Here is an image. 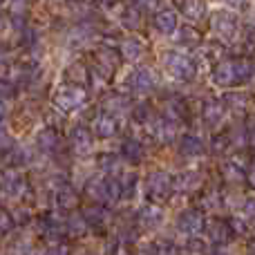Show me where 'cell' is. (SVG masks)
Here are the masks:
<instances>
[{
	"instance_id": "8992f818",
	"label": "cell",
	"mask_w": 255,
	"mask_h": 255,
	"mask_svg": "<svg viewBox=\"0 0 255 255\" xmlns=\"http://www.w3.org/2000/svg\"><path fill=\"white\" fill-rule=\"evenodd\" d=\"M83 101H85V92L81 88H63V90H58V94H56V106L67 112L81 108Z\"/></svg>"
},
{
	"instance_id": "4dcf8cb0",
	"label": "cell",
	"mask_w": 255,
	"mask_h": 255,
	"mask_svg": "<svg viewBox=\"0 0 255 255\" xmlns=\"http://www.w3.org/2000/svg\"><path fill=\"white\" fill-rule=\"evenodd\" d=\"M226 139H229V143H233V145H247V141H249V128L247 126H235L233 130L226 134Z\"/></svg>"
},
{
	"instance_id": "30bf717a",
	"label": "cell",
	"mask_w": 255,
	"mask_h": 255,
	"mask_svg": "<svg viewBox=\"0 0 255 255\" xmlns=\"http://www.w3.org/2000/svg\"><path fill=\"white\" fill-rule=\"evenodd\" d=\"M213 81L222 88L238 83V72H235V61H222L220 65L213 70Z\"/></svg>"
},
{
	"instance_id": "7402d4cb",
	"label": "cell",
	"mask_w": 255,
	"mask_h": 255,
	"mask_svg": "<svg viewBox=\"0 0 255 255\" xmlns=\"http://www.w3.org/2000/svg\"><path fill=\"white\" fill-rule=\"evenodd\" d=\"M83 220L88 222V226H92V229H99V226L106 224L108 213H106V208L99 206V204H90V206L83 208Z\"/></svg>"
},
{
	"instance_id": "c3c4849f",
	"label": "cell",
	"mask_w": 255,
	"mask_h": 255,
	"mask_svg": "<svg viewBox=\"0 0 255 255\" xmlns=\"http://www.w3.org/2000/svg\"><path fill=\"white\" fill-rule=\"evenodd\" d=\"M117 255H130V253H128L126 249H119V253H117Z\"/></svg>"
},
{
	"instance_id": "5bb4252c",
	"label": "cell",
	"mask_w": 255,
	"mask_h": 255,
	"mask_svg": "<svg viewBox=\"0 0 255 255\" xmlns=\"http://www.w3.org/2000/svg\"><path fill=\"white\" fill-rule=\"evenodd\" d=\"M92 130L97 136H101V139H110V136L117 134V121L115 117H110L108 112H101V115L94 117L92 121Z\"/></svg>"
},
{
	"instance_id": "f1b7e54d",
	"label": "cell",
	"mask_w": 255,
	"mask_h": 255,
	"mask_svg": "<svg viewBox=\"0 0 255 255\" xmlns=\"http://www.w3.org/2000/svg\"><path fill=\"white\" fill-rule=\"evenodd\" d=\"M65 231L70 235H74V238L85 235V231H88V222L83 220V215H70L67 222H65Z\"/></svg>"
},
{
	"instance_id": "7c38bea8",
	"label": "cell",
	"mask_w": 255,
	"mask_h": 255,
	"mask_svg": "<svg viewBox=\"0 0 255 255\" xmlns=\"http://www.w3.org/2000/svg\"><path fill=\"white\" fill-rule=\"evenodd\" d=\"M119 54L126 58V61H139V58L145 54V45H143V40H139L136 36H128V38L121 40Z\"/></svg>"
},
{
	"instance_id": "d4e9b609",
	"label": "cell",
	"mask_w": 255,
	"mask_h": 255,
	"mask_svg": "<svg viewBox=\"0 0 255 255\" xmlns=\"http://www.w3.org/2000/svg\"><path fill=\"white\" fill-rule=\"evenodd\" d=\"M106 112L110 117H115V115H124V112L130 108V99L128 97H121V94H112V97H108L106 99Z\"/></svg>"
},
{
	"instance_id": "ee69618b",
	"label": "cell",
	"mask_w": 255,
	"mask_h": 255,
	"mask_svg": "<svg viewBox=\"0 0 255 255\" xmlns=\"http://www.w3.org/2000/svg\"><path fill=\"white\" fill-rule=\"evenodd\" d=\"M247 179H249V186H251V188L255 190V170L249 172V177H247Z\"/></svg>"
},
{
	"instance_id": "9c48e42d",
	"label": "cell",
	"mask_w": 255,
	"mask_h": 255,
	"mask_svg": "<svg viewBox=\"0 0 255 255\" xmlns=\"http://www.w3.org/2000/svg\"><path fill=\"white\" fill-rule=\"evenodd\" d=\"M152 22L161 34H175V31L179 29V18H177L175 9H161V11H157Z\"/></svg>"
},
{
	"instance_id": "7dc6e473",
	"label": "cell",
	"mask_w": 255,
	"mask_h": 255,
	"mask_svg": "<svg viewBox=\"0 0 255 255\" xmlns=\"http://www.w3.org/2000/svg\"><path fill=\"white\" fill-rule=\"evenodd\" d=\"M249 251H251V255H255V240H251V244H249Z\"/></svg>"
},
{
	"instance_id": "f35d334b",
	"label": "cell",
	"mask_w": 255,
	"mask_h": 255,
	"mask_svg": "<svg viewBox=\"0 0 255 255\" xmlns=\"http://www.w3.org/2000/svg\"><path fill=\"white\" fill-rule=\"evenodd\" d=\"M13 226V217L9 215V213L0 211V233H9Z\"/></svg>"
},
{
	"instance_id": "ab89813d",
	"label": "cell",
	"mask_w": 255,
	"mask_h": 255,
	"mask_svg": "<svg viewBox=\"0 0 255 255\" xmlns=\"http://www.w3.org/2000/svg\"><path fill=\"white\" fill-rule=\"evenodd\" d=\"M242 213H244V215H242L244 222H247V220H253V217H255V197H253V199H247V202L242 204Z\"/></svg>"
},
{
	"instance_id": "60d3db41",
	"label": "cell",
	"mask_w": 255,
	"mask_h": 255,
	"mask_svg": "<svg viewBox=\"0 0 255 255\" xmlns=\"http://www.w3.org/2000/svg\"><path fill=\"white\" fill-rule=\"evenodd\" d=\"M139 255H161V249H159L157 244H141Z\"/></svg>"
},
{
	"instance_id": "9a60e30c",
	"label": "cell",
	"mask_w": 255,
	"mask_h": 255,
	"mask_svg": "<svg viewBox=\"0 0 255 255\" xmlns=\"http://www.w3.org/2000/svg\"><path fill=\"white\" fill-rule=\"evenodd\" d=\"M70 141H72V145H74L76 152H81V154H85V152H90V150H92V132H90L85 126L72 128Z\"/></svg>"
},
{
	"instance_id": "277c9868",
	"label": "cell",
	"mask_w": 255,
	"mask_h": 255,
	"mask_svg": "<svg viewBox=\"0 0 255 255\" xmlns=\"http://www.w3.org/2000/svg\"><path fill=\"white\" fill-rule=\"evenodd\" d=\"M211 27H213V34L217 36L220 40L229 43L238 36V18L229 11H217L211 20Z\"/></svg>"
},
{
	"instance_id": "7bdbcfd3",
	"label": "cell",
	"mask_w": 255,
	"mask_h": 255,
	"mask_svg": "<svg viewBox=\"0 0 255 255\" xmlns=\"http://www.w3.org/2000/svg\"><path fill=\"white\" fill-rule=\"evenodd\" d=\"M43 255H65V251H63L61 247H49L47 251H45Z\"/></svg>"
},
{
	"instance_id": "6da1fadb",
	"label": "cell",
	"mask_w": 255,
	"mask_h": 255,
	"mask_svg": "<svg viewBox=\"0 0 255 255\" xmlns=\"http://www.w3.org/2000/svg\"><path fill=\"white\" fill-rule=\"evenodd\" d=\"M85 193L99 206L112 204L121 197V181L112 179V177H97V179H90V184L85 186Z\"/></svg>"
},
{
	"instance_id": "f546056e",
	"label": "cell",
	"mask_w": 255,
	"mask_h": 255,
	"mask_svg": "<svg viewBox=\"0 0 255 255\" xmlns=\"http://www.w3.org/2000/svg\"><path fill=\"white\" fill-rule=\"evenodd\" d=\"M88 76H90V72L85 70L83 63H72V65L67 67V79H70L72 83H76V85H85Z\"/></svg>"
},
{
	"instance_id": "836d02e7",
	"label": "cell",
	"mask_w": 255,
	"mask_h": 255,
	"mask_svg": "<svg viewBox=\"0 0 255 255\" xmlns=\"http://www.w3.org/2000/svg\"><path fill=\"white\" fill-rule=\"evenodd\" d=\"M235 72H238V81H247L253 74V63L247 58H238L235 61Z\"/></svg>"
},
{
	"instance_id": "4fadbf2b",
	"label": "cell",
	"mask_w": 255,
	"mask_h": 255,
	"mask_svg": "<svg viewBox=\"0 0 255 255\" xmlns=\"http://www.w3.org/2000/svg\"><path fill=\"white\" fill-rule=\"evenodd\" d=\"M136 220H139V224L143 226V229H157L159 224L163 222V211L157 206H150V204H145V206L139 208V213H136Z\"/></svg>"
},
{
	"instance_id": "7a4b0ae2",
	"label": "cell",
	"mask_w": 255,
	"mask_h": 255,
	"mask_svg": "<svg viewBox=\"0 0 255 255\" xmlns=\"http://www.w3.org/2000/svg\"><path fill=\"white\" fill-rule=\"evenodd\" d=\"M163 65H166L168 74L175 76V79L181 81H188L195 76V61L193 56L184 52H168L166 58H163Z\"/></svg>"
},
{
	"instance_id": "e575fe53",
	"label": "cell",
	"mask_w": 255,
	"mask_h": 255,
	"mask_svg": "<svg viewBox=\"0 0 255 255\" xmlns=\"http://www.w3.org/2000/svg\"><path fill=\"white\" fill-rule=\"evenodd\" d=\"M206 251H208L206 242L199 238H190L188 244H186V253L188 255H206Z\"/></svg>"
},
{
	"instance_id": "bcb514c9",
	"label": "cell",
	"mask_w": 255,
	"mask_h": 255,
	"mask_svg": "<svg viewBox=\"0 0 255 255\" xmlns=\"http://www.w3.org/2000/svg\"><path fill=\"white\" fill-rule=\"evenodd\" d=\"M211 255H229L226 249H215V251H211Z\"/></svg>"
},
{
	"instance_id": "74e56055",
	"label": "cell",
	"mask_w": 255,
	"mask_h": 255,
	"mask_svg": "<svg viewBox=\"0 0 255 255\" xmlns=\"http://www.w3.org/2000/svg\"><path fill=\"white\" fill-rule=\"evenodd\" d=\"M202 204H204V208H211V211H215L217 208V190H208L206 195H204V199H202Z\"/></svg>"
},
{
	"instance_id": "1f68e13d",
	"label": "cell",
	"mask_w": 255,
	"mask_h": 255,
	"mask_svg": "<svg viewBox=\"0 0 255 255\" xmlns=\"http://www.w3.org/2000/svg\"><path fill=\"white\" fill-rule=\"evenodd\" d=\"M177 43L179 45H186V47H190V45H197L199 43V34L193 29V27H181V29H177Z\"/></svg>"
},
{
	"instance_id": "83f0119b",
	"label": "cell",
	"mask_w": 255,
	"mask_h": 255,
	"mask_svg": "<svg viewBox=\"0 0 255 255\" xmlns=\"http://www.w3.org/2000/svg\"><path fill=\"white\" fill-rule=\"evenodd\" d=\"M247 103H249V99L244 92H229L224 99L226 110H233V112H242L247 108Z\"/></svg>"
},
{
	"instance_id": "d590c367",
	"label": "cell",
	"mask_w": 255,
	"mask_h": 255,
	"mask_svg": "<svg viewBox=\"0 0 255 255\" xmlns=\"http://www.w3.org/2000/svg\"><path fill=\"white\" fill-rule=\"evenodd\" d=\"M152 119H154V115H152V110H150L148 103H141V106H136L134 121H139V124H150Z\"/></svg>"
},
{
	"instance_id": "681fc988",
	"label": "cell",
	"mask_w": 255,
	"mask_h": 255,
	"mask_svg": "<svg viewBox=\"0 0 255 255\" xmlns=\"http://www.w3.org/2000/svg\"><path fill=\"white\" fill-rule=\"evenodd\" d=\"M4 61V52H2V49H0V63H2Z\"/></svg>"
},
{
	"instance_id": "603a6c76",
	"label": "cell",
	"mask_w": 255,
	"mask_h": 255,
	"mask_svg": "<svg viewBox=\"0 0 255 255\" xmlns=\"http://www.w3.org/2000/svg\"><path fill=\"white\" fill-rule=\"evenodd\" d=\"M36 143H38V148L45 150V152H54V150L58 148V143H61V139H58L54 128H43V130L36 134Z\"/></svg>"
},
{
	"instance_id": "2e32d148",
	"label": "cell",
	"mask_w": 255,
	"mask_h": 255,
	"mask_svg": "<svg viewBox=\"0 0 255 255\" xmlns=\"http://www.w3.org/2000/svg\"><path fill=\"white\" fill-rule=\"evenodd\" d=\"M206 229H208V238H211V242L220 244V247L229 242L231 235H233L231 224H229V222H222V220H211Z\"/></svg>"
},
{
	"instance_id": "b9f144b4",
	"label": "cell",
	"mask_w": 255,
	"mask_h": 255,
	"mask_svg": "<svg viewBox=\"0 0 255 255\" xmlns=\"http://www.w3.org/2000/svg\"><path fill=\"white\" fill-rule=\"evenodd\" d=\"M13 255H31L29 247H27V244H18V247L13 249Z\"/></svg>"
},
{
	"instance_id": "e0dca14e",
	"label": "cell",
	"mask_w": 255,
	"mask_h": 255,
	"mask_svg": "<svg viewBox=\"0 0 255 255\" xmlns=\"http://www.w3.org/2000/svg\"><path fill=\"white\" fill-rule=\"evenodd\" d=\"M99 168L103 170V175L108 177H119L124 172V161H121V154H112V152H106L99 157Z\"/></svg>"
},
{
	"instance_id": "8fae6325",
	"label": "cell",
	"mask_w": 255,
	"mask_h": 255,
	"mask_svg": "<svg viewBox=\"0 0 255 255\" xmlns=\"http://www.w3.org/2000/svg\"><path fill=\"white\" fill-rule=\"evenodd\" d=\"M0 188H2V193L11 195V197H18V195L25 193V179L16 170H7L0 175Z\"/></svg>"
},
{
	"instance_id": "ffe728a7",
	"label": "cell",
	"mask_w": 255,
	"mask_h": 255,
	"mask_svg": "<svg viewBox=\"0 0 255 255\" xmlns=\"http://www.w3.org/2000/svg\"><path fill=\"white\" fill-rule=\"evenodd\" d=\"M145 150H143V143L136 139H126L124 143H121V159H126V161L130 163H139L141 159H143Z\"/></svg>"
},
{
	"instance_id": "484cf974",
	"label": "cell",
	"mask_w": 255,
	"mask_h": 255,
	"mask_svg": "<svg viewBox=\"0 0 255 255\" xmlns=\"http://www.w3.org/2000/svg\"><path fill=\"white\" fill-rule=\"evenodd\" d=\"M121 22L128 27V29H136L141 27V9L136 4H128V7L121 9Z\"/></svg>"
},
{
	"instance_id": "8d00e7d4",
	"label": "cell",
	"mask_w": 255,
	"mask_h": 255,
	"mask_svg": "<svg viewBox=\"0 0 255 255\" xmlns=\"http://www.w3.org/2000/svg\"><path fill=\"white\" fill-rule=\"evenodd\" d=\"M13 94H16V83L0 79V97H13Z\"/></svg>"
},
{
	"instance_id": "44dd1931",
	"label": "cell",
	"mask_w": 255,
	"mask_h": 255,
	"mask_svg": "<svg viewBox=\"0 0 255 255\" xmlns=\"http://www.w3.org/2000/svg\"><path fill=\"white\" fill-rule=\"evenodd\" d=\"M179 150H181V154H186V157H199V154H204L206 145H204V141L199 139L197 134H186V136H181Z\"/></svg>"
},
{
	"instance_id": "ac0fdd59",
	"label": "cell",
	"mask_w": 255,
	"mask_h": 255,
	"mask_svg": "<svg viewBox=\"0 0 255 255\" xmlns=\"http://www.w3.org/2000/svg\"><path fill=\"white\" fill-rule=\"evenodd\" d=\"M152 132H154V136H157L161 143H172L175 136H177V124L172 119H168V117H161L159 124H154Z\"/></svg>"
},
{
	"instance_id": "cb8c5ba5",
	"label": "cell",
	"mask_w": 255,
	"mask_h": 255,
	"mask_svg": "<svg viewBox=\"0 0 255 255\" xmlns=\"http://www.w3.org/2000/svg\"><path fill=\"white\" fill-rule=\"evenodd\" d=\"M199 184H202V175H199L197 170H188L175 179V186L181 193H193V190H197Z\"/></svg>"
},
{
	"instance_id": "52a82bcc",
	"label": "cell",
	"mask_w": 255,
	"mask_h": 255,
	"mask_svg": "<svg viewBox=\"0 0 255 255\" xmlns=\"http://www.w3.org/2000/svg\"><path fill=\"white\" fill-rule=\"evenodd\" d=\"M128 85H130V90L136 94H148L150 90L154 88V74L148 70V67H139V70H134L130 74Z\"/></svg>"
},
{
	"instance_id": "ba28073f",
	"label": "cell",
	"mask_w": 255,
	"mask_h": 255,
	"mask_svg": "<svg viewBox=\"0 0 255 255\" xmlns=\"http://www.w3.org/2000/svg\"><path fill=\"white\" fill-rule=\"evenodd\" d=\"M202 117H204V124H206L208 128L222 126L224 119H226V106L222 101H217V99H211V101L204 103Z\"/></svg>"
},
{
	"instance_id": "5b68a950",
	"label": "cell",
	"mask_w": 255,
	"mask_h": 255,
	"mask_svg": "<svg viewBox=\"0 0 255 255\" xmlns=\"http://www.w3.org/2000/svg\"><path fill=\"white\" fill-rule=\"evenodd\" d=\"M177 226L188 238H197V233H202V229H204V217L197 208H186L179 215V220H177Z\"/></svg>"
},
{
	"instance_id": "4316f807",
	"label": "cell",
	"mask_w": 255,
	"mask_h": 255,
	"mask_svg": "<svg viewBox=\"0 0 255 255\" xmlns=\"http://www.w3.org/2000/svg\"><path fill=\"white\" fill-rule=\"evenodd\" d=\"M76 202H79V199H76V193L72 188H67V186H63V188L56 193V204L61 211H72V208L76 206Z\"/></svg>"
},
{
	"instance_id": "3957f363",
	"label": "cell",
	"mask_w": 255,
	"mask_h": 255,
	"mask_svg": "<svg viewBox=\"0 0 255 255\" xmlns=\"http://www.w3.org/2000/svg\"><path fill=\"white\" fill-rule=\"evenodd\" d=\"M172 188H175V179H172V175H168L163 170L150 172V177L145 179V195L150 199H168Z\"/></svg>"
},
{
	"instance_id": "f6af8a7d",
	"label": "cell",
	"mask_w": 255,
	"mask_h": 255,
	"mask_svg": "<svg viewBox=\"0 0 255 255\" xmlns=\"http://www.w3.org/2000/svg\"><path fill=\"white\" fill-rule=\"evenodd\" d=\"M4 115H7V108H4L2 99H0V121H2V119H4Z\"/></svg>"
},
{
	"instance_id": "d6986e66",
	"label": "cell",
	"mask_w": 255,
	"mask_h": 255,
	"mask_svg": "<svg viewBox=\"0 0 255 255\" xmlns=\"http://www.w3.org/2000/svg\"><path fill=\"white\" fill-rule=\"evenodd\" d=\"M222 175H224V179H229L231 184H240V181L247 179L244 163L238 161V159H229V161L222 163Z\"/></svg>"
},
{
	"instance_id": "d6a6232c",
	"label": "cell",
	"mask_w": 255,
	"mask_h": 255,
	"mask_svg": "<svg viewBox=\"0 0 255 255\" xmlns=\"http://www.w3.org/2000/svg\"><path fill=\"white\" fill-rule=\"evenodd\" d=\"M179 9L184 11L186 18H190V20H199V18L204 16V11H206V7L199 2H184V4H179Z\"/></svg>"
}]
</instances>
